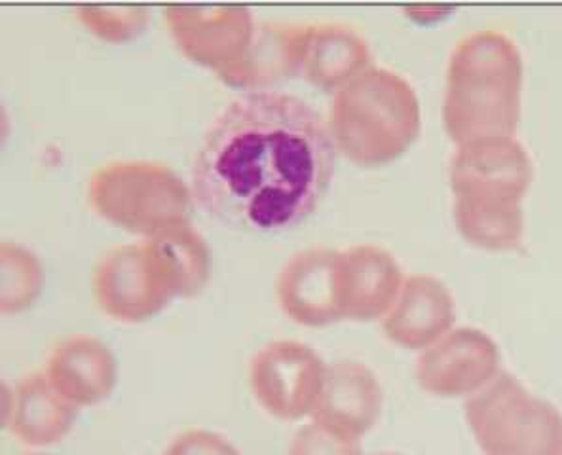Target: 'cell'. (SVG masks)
<instances>
[{
    "label": "cell",
    "mask_w": 562,
    "mask_h": 455,
    "mask_svg": "<svg viewBox=\"0 0 562 455\" xmlns=\"http://www.w3.org/2000/svg\"><path fill=\"white\" fill-rule=\"evenodd\" d=\"M78 408L56 391L44 372L23 378L7 393L4 423L29 448H48L64 441L77 420Z\"/></svg>",
    "instance_id": "17"
},
{
    "label": "cell",
    "mask_w": 562,
    "mask_h": 455,
    "mask_svg": "<svg viewBox=\"0 0 562 455\" xmlns=\"http://www.w3.org/2000/svg\"><path fill=\"white\" fill-rule=\"evenodd\" d=\"M498 343L485 330L460 327L420 351L416 384L439 399H470L483 391L502 368Z\"/></svg>",
    "instance_id": "8"
},
{
    "label": "cell",
    "mask_w": 562,
    "mask_h": 455,
    "mask_svg": "<svg viewBox=\"0 0 562 455\" xmlns=\"http://www.w3.org/2000/svg\"><path fill=\"white\" fill-rule=\"evenodd\" d=\"M454 225L465 243L488 252H512L525 239L522 204L454 197Z\"/></svg>",
    "instance_id": "20"
},
{
    "label": "cell",
    "mask_w": 562,
    "mask_h": 455,
    "mask_svg": "<svg viewBox=\"0 0 562 455\" xmlns=\"http://www.w3.org/2000/svg\"><path fill=\"white\" fill-rule=\"evenodd\" d=\"M164 23L177 49L218 78L246 57L257 27L241 7H169Z\"/></svg>",
    "instance_id": "9"
},
{
    "label": "cell",
    "mask_w": 562,
    "mask_h": 455,
    "mask_svg": "<svg viewBox=\"0 0 562 455\" xmlns=\"http://www.w3.org/2000/svg\"><path fill=\"white\" fill-rule=\"evenodd\" d=\"M522 56L502 31H475L458 41L447 67L443 126L457 145L515 137L522 101Z\"/></svg>",
    "instance_id": "2"
},
{
    "label": "cell",
    "mask_w": 562,
    "mask_h": 455,
    "mask_svg": "<svg viewBox=\"0 0 562 455\" xmlns=\"http://www.w3.org/2000/svg\"><path fill=\"white\" fill-rule=\"evenodd\" d=\"M325 372L327 363L308 343L278 340L255 353L249 366V384L255 400L272 418L312 420Z\"/></svg>",
    "instance_id": "6"
},
{
    "label": "cell",
    "mask_w": 562,
    "mask_h": 455,
    "mask_svg": "<svg viewBox=\"0 0 562 455\" xmlns=\"http://www.w3.org/2000/svg\"><path fill=\"white\" fill-rule=\"evenodd\" d=\"M405 275L392 252L379 246L340 251V302L345 321H382L392 309Z\"/></svg>",
    "instance_id": "14"
},
{
    "label": "cell",
    "mask_w": 562,
    "mask_h": 455,
    "mask_svg": "<svg viewBox=\"0 0 562 455\" xmlns=\"http://www.w3.org/2000/svg\"><path fill=\"white\" fill-rule=\"evenodd\" d=\"M88 202L98 217L145 239L187 225L196 205L190 184L173 169L147 160L99 168L88 182Z\"/></svg>",
    "instance_id": "4"
},
{
    "label": "cell",
    "mask_w": 562,
    "mask_h": 455,
    "mask_svg": "<svg viewBox=\"0 0 562 455\" xmlns=\"http://www.w3.org/2000/svg\"><path fill=\"white\" fill-rule=\"evenodd\" d=\"M288 455H366L361 441L325 428L310 420L308 425L299 429L289 444Z\"/></svg>",
    "instance_id": "23"
},
{
    "label": "cell",
    "mask_w": 562,
    "mask_h": 455,
    "mask_svg": "<svg viewBox=\"0 0 562 455\" xmlns=\"http://www.w3.org/2000/svg\"><path fill=\"white\" fill-rule=\"evenodd\" d=\"M373 54L363 36L345 23H312L304 38L303 77L325 93H337L363 70Z\"/></svg>",
    "instance_id": "18"
},
{
    "label": "cell",
    "mask_w": 562,
    "mask_h": 455,
    "mask_svg": "<svg viewBox=\"0 0 562 455\" xmlns=\"http://www.w3.org/2000/svg\"><path fill=\"white\" fill-rule=\"evenodd\" d=\"M22 455H46V454H41V452H27V454H22Z\"/></svg>",
    "instance_id": "26"
},
{
    "label": "cell",
    "mask_w": 562,
    "mask_h": 455,
    "mask_svg": "<svg viewBox=\"0 0 562 455\" xmlns=\"http://www.w3.org/2000/svg\"><path fill=\"white\" fill-rule=\"evenodd\" d=\"M532 179L535 166L517 137L462 145L450 158L449 181L454 197L522 204Z\"/></svg>",
    "instance_id": "10"
},
{
    "label": "cell",
    "mask_w": 562,
    "mask_h": 455,
    "mask_svg": "<svg viewBox=\"0 0 562 455\" xmlns=\"http://www.w3.org/2000/svg\"><path fill=\"white\" fill-rule=\"evenodd\" d=\"M306 29L303 23H260L246 57L218 80L246 93H265L303 75Z\"/></svg>",
    "instance_id": "16"
},
{
    "label": "cell",
    "mask_w": 562,
    "mask_h": 455,
    "mask_svg": "<svg viewBox=\"0 0 562 455\" xmlns=\"http://www.w3.org/2000/svg\"><path fill=\"white\" fill-rule=\"evenodd\" d=\"M325 120L338 155L361 168H380L415 145L420 101L405 78L373 65L333 93Z\"/></svg>",
    "instance_id": "3"
},
{
    "label": "cell",
    "mask_w": 562,
    "mask_h": 455,
    "mask_svg": "<svg viewBox=\"0 0 562 455\" xmlns=\"http://www.w3.org/2000/svg\"><path fill=\"white\" fill-rule=\"evenodd\" d=\"M454 319L457 304L450 288L434 275L415 273L405 277L382 329L403 350L424 351L454 329Z\"/></svg>",
    "instance_id": "13"
},
{
    "label": "cell",
    "mask_w": 562,
    "mask_h": 455,
    "mask_svg": "<svg viewBox=\"0 0 562 455\" xmlns=\"http://www.w3.org/2000/svg\"><path fill=\"white\" fill-rule=\"evenodd\" d=\"M92 293L99 309L120 322H143L176 300L147 239L114 247L93 270Z\"/></svg>",
    "instance_id": "7"
},
{
    "label": "cell",
    "mask_w": 562,
    "mask_h": 455,
    "mask_svg": "<svg viewBox=\"0 0 562 455\" xmlns=\"http://www.w3.org/2000/svg\"><path fill=\"white\" fill-rule=\"evenodd\" d=\"M384 391L367 364L337 361L327 364L324 387L312 420L361 441L379 423Z\"/></svg>",
    "instance_id": "12"
},
{
    "label": "cell",
    "mask_w": 562,
    "mask_h": 455,
    "mask_svg": "<svg viewBox=\"0 0 562 455\" xmlns=\"http://www.w3.org/2000/svg\"><path fill=\"white\" fill-rule=\"evenodd\" d=\"M276 296L281 311L301 327L324 329L345 321L340 302V251L312 247L293 254L278 275Z\"/></svg>",
    "instance_id": "11"
},
{
    "label": "cell",
    "mask_w": 562,
    "mask_h": 455,
    "mask_svg": "<svg viewBox=\"0 0 562 455\" xmlns=\"http://www.w3.org/2000/svg\"><path fill=\"white\" fill-rule=\"evenodd\" d=\"M44 374L56 391L80 410L111 397L119 382V363L99 338L75 334L54 345Z\"/></svg>",
    "instance_id": "15"
},
{
    "label": "cell",
    "mask_w": 562,
    "mask_h": 455,
    "mask_svg": "<svg viewBox=\"0 0 562 455\" xmlns=\"http://www.w3.org/2000/svg\"><path fill=\"white\" fill-rule=\"evenodd\" d=\"M164 455H241L233 442L223 434L205 431V429H190L179 434L176 441L169 444Z\"/></svg>",
    "instance_id": "24"
},
{
    "label": "cell",
    "mask_w": 562,
    "mask_h": 455,
    "mask_svg": "<svg viewBox=\"0 0 562 455\" xmlns=\"http://www.w3.org/2000/svg\"><path fill=\"white\" fill-rule=\"evenodd\" d=\"M465 423L483 455H562V413L509 372L465 399Z\"/></svg>",
    "instance_id": "5"
},
{
    "label": "cell",
    "mask_w": 562,
    "mask_h": 455,
    "mask_svg": "<svg viewBox=\"0 0 562 455\" xmlns=\"http://www.w3.org/2000/svg\"><path fill=\"white\" fill-rule=\"evenodd\" d=\"M147 241L176 298L204 293L211 277V252L192 223L168 228Z\"/></svg>",
    "instance_id": "19"
},
{
    "label": "cell",
    "mask_w": 562,
    "mask_h": 455,
    "mask_svg": "<svg viewBox=\"0 0 562 455\" xmlns=\"http://www.w3.org/2000/svg\"><path fill=\"white\" fill-rule=\"evenodd\" d=\"M337 156L327 120L308 101L281 91L244 93L205 132L190 189L218 223L280 234L324 204Z\"/></svg>",
    "instance_id": "1"
},
{
    "label": "cell",
    "mask_w": 562,
    "mask_h": 455,
    "mask_svg": "<svg viewBox=\"0 0 562 455\" xmlns=\"http://www.w3.org/2000/svg\"><path fill=\"white\" fill-rule=\"evenodd\" d=\"M44 268L35 252L20 243L0 246V314L18 316L43 295Z\"/></svg>",
    "instance_id": "21"
},
{
    "label": "cell",
    "mask_w": 562,
    "mask_h": 455,
    "mask_svg": "<svg viewBox=\"0 0 562 455\" xmlns=\"http://www.w3.org/2000/svg\"><path fill=\"white\" fill-rule=\"evenodd\" d=\"M77 18L88 33L109 44L130 43L148 25V10L140 7H82Z\"/></svg>",
    "instance_id": "22"
},
{
    "label": "cell",
    "mask_w": 562,
    "mask_h": 455,
    "mask_svg": "<svg viewBox=\"0 0 562 455\" xmlns=\"http://www.w3.org/2000/svg\"><path fill=\"white\" fill-rule=\"evenodd\" d=\"M369 455H403V454H397V452H374V454H369Z\"/></svg>",
    "instance_id": "25"
}]
</instances>
